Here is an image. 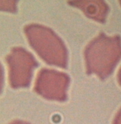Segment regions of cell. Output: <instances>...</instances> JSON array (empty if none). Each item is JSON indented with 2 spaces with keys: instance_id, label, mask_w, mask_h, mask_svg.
<instances>
[{
  "instance_id": "obj_1",
  "label": "cell",
  "mask_w": 121,
  "mask_h": 124,
  "mask_svg": "<svg viewBox=\"0 0 121 124\" xmlns=\"http://www.w3.org/2000/svg\"><path fill=\"white\" fill-rule=\"evenodd\" d=\"M10 124H29L25 123V122H19V121H17V122H14Z\"/></svg>"
}]
</instances>
